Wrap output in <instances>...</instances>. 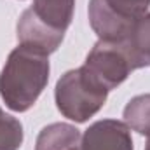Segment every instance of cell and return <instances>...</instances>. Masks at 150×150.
Wrapping results in <instances>:
<instances>
[{"label": "cell", "instance_id": "1", "mask_svg": "<svg viewBox=\"0 0 150 150\" xmlns=\"http://www.w3.org/2000/svg\"><path fill=\"white\" fill-rule=\"evenodd\" d=\"M49 54L18 45L0 72V96L12 112L30 110L49 82Z\"/></svg>", "mask_w": 150, "mask_h": 150}, {"label": "cell", "instance_id": "2", "mask_svg": "<svg viewBox=\"0 0 150 150\" xmlns=\"http://www.w3.org/2000/svg\"><path fill=\"white\" fill-rule=\"evenodd\" d=\"M54 96L58 110L67 119L82 124L103 108L108 91L94 82L80 67L61 75Z\"/></svg>", "mask_w": 150, "mask_h": 150}, {"label": "cell", "instance_id": "3", "mask_svg": "<svg viewBox=\"0 0 150 150\" xmlns=\"http://www.w3.org/2000/svg\"><path fill=\"white\" fill-rule=\"evenodd\" d=\"M86 74L108 93L120 86L134 70L129 54L120 42L98 40L82 65Z\"/></svg>", "mask_w": 150, "mask_h": 150}, {"label": "cell", "instance_id": "4", "mask_svg": "<svg viewBox=\"0 0 150 150\" xmlns=\"http://www.w3.org/2000/svg\"><path fill=\"white\" fill-rule=\"evenodd\" d=\"M79 147L80 150H133L131 129L115 119L98 120L86 129Z\"/></svg>", "mask_w": 150, "mask_h": 150}, {"label": "cell", "instance_id": "5", "mask_svg": "<svg viewBox=\"0 0 150 150\" xmlns=\"http://www.w3.org/2000/svg\"><path fill=\"white\" fill-rule=\"evenodd\" d=\"M18 42L21 45L33 47L37 51H42L45 54L54 52L59 44L63 42L65 32L54 30L52 26L45 25L37 14L30 9H26L18 21Z\"/></svg>", "mask_w": 150, "mask_h": 150}, {"label": "cell", "instance_id": "6", "mask_svg": "<svg viewBox=\"0 0 150 150\" xmlns=\"http://www.w3.org/2000/svg\"><path fill=\"white\" fill-rule=\"evenodd\" d=\"M87 14H89V23L94 33L100 37V40H107V42L124 40L136 21V19L131 21L119 16L105 0H91Z\"/></svg>", "mask_w": 150, "mask_h": 150}, {"label": "cell", "instance_id": "7", "mask_svg": "<svg viewBox=\"0 0 150 150\" xmlns=\"http://www.w3.org/2000/svg\"><path fill=\"white\" fill-rule=\"evenodd\" d=\"M126 52L131 58L134 70L150 65V12L143 14L134 21L129 33L120 40Z\"/></svg>", "mask_w": 150, "mask_h": 150}, {"label": "cell", "instance_id": "8", "mask_svg": "<svg viewBox=\"0 0 150 150\" xmlns=\"http://www.w3.org/2000/svg\"><path fill=\"white\" fill-rule=\"evenodd\" d=\"M80 131L65 122L45 126L37 136L35 150H72L80 145Z\"/></svg>", "mask_w": 150, "mask_h": 150}, {"label": "cell", "instance_id": "9", "mask_svg": "<svg viewBox=\"0 0 150 150\" xmlns=\"http://www.w3.org/2000/svg\"><path fill=\"white\" fill-rule=\"evenodd\" d=\"M75 0H33L32 11L54 30L67 32L74 19Z\"/></svg>", "mask_w": 150, "mask_h": 150}, {"label": "cell", "instance_id": "10", "mask_svg": "<svg viewBox=\"0 0 150 150\" xmlns=\"http://www.w3.org/2000/svg\"><path fill=\"white\" fill-rule=\"evenodd\" d=\"M124 122L129 129L150 134V94H140L133 98L124 108Z\"/></svg>", "mask_w": 150, "mask_h": 150}, {"label": "cell", "instance_id": "11", "mask_svg": "<svg viewBox=\"0 0 150 150\" xmlns=\"http://www.w3.org/2000/svg\"><path fill=\"white\" fill-rule=\"evenodd\" d=\"M23 143L21 122L0 108V150H19Z\"/></svg>", "mask_w": 150, "mask_h": 150}, {"label": "cell", "instance_id": "12", "mask_svg": "<svg viewBox=\"0 0 150 150\" xmlns=\"http://www.w3.org/2000/svg\"><path fill=\"white\" fill-rule=\"evenodd\" d=\"M105 2L119 16L131 21L147 14V9L150 7V0H105Z\"/></svg>", "mask_w": 150, "mask_h": 150}, {"label": "cell", "instance_id": "13", "mask_svg": "<svg viewBox=\"0 0 150 150\" xmlns=\"http://www.w3.org/2000/svg\"><path fill=\"white\" fill-rule=\"evenodd\" d=\"M145 150H150V134H149V142H147V147H145Z\"/></svg>", "mask_w": 150, "mask_h": 150}, {"label": "cell", "instance_id": "14", "mask_svg": "<svg viewBox=\"0 0 150 150\" xmlns=\"http://www.w3.org/2000/svg\"><path fill=\"white\" fill-rule=\"evenodd\" d=\"M72 150H80V147H75V149H72Z\"/></svg>", "mask_w": 150, "mask_h": 150}]
</instances>
